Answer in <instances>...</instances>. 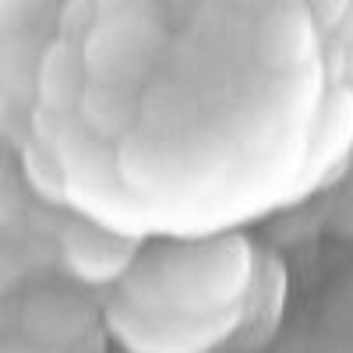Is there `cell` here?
<instances>
[{"label": "cell", "instance_id": "6da1fadb", "mask_svg": "<svg viewBox=\"0 0 353 353\" xmlns=\"http://www.w3.org/2000/svg\"><path fill=\"white\" fill-rule=\"evenodd\" d=\"M254 276V254L241 237L166 241L138 251L121 279V304L149 314L212 318L237 311Z\"/></svg>", "mask_w": 353, "mask_h": 353}, {"label": "cell", "instance_id": "7a4b0ae2", "mask_svg": "<svg viewBox=\"0 0 353 353\" xmlns=\"http://www.w3.org/2000/svg\"><path fill=\"white\" fill-rule=\"evenodd\" d=\"M81 64L92 81L134 88L163 50V28L141 8H106L81 36Z\"/></svg>", "mask_w": 353, "mask_h": 353}, {"label": "cell", "instance_id": "3957f363", "mask_svg": "<svg viewBox=\"0 0 353 353\" xmlns=\"http://www.w3.org/2000/svg\"><path fill=\"white\" fill-rule=\"evenodd\" d=\"M106 325L113 339L128 353H212L233 329L237 311L212 318H184V314H149L113 301L106 311Z\"/></svg>", "mask_w": 353, "mask_h": 353}, {"label": "cell", "instance_id": "277c9868", "mask_svg": "<svg viewBox=\"0 0 353 353\" xmlns=\"http://www.w3.org/2000/svg\"><path fill=\"white\" fill-rule=\"evenodd\" d=\"M99 325V307L71 286H43L28 293L18 307V329L50 350H78L92 339Z\"/></svg>", "mask_w": 353, "mask_h": 353}, {"label": "cell", "instance_id": "5b68a950", "mask_svg": "<svg viewBox=\"0 0 353 353\" xmlns=\"http://www.w3.org/2000/svg\"><path fill=\"white\" fill-rule=\"evenodd\" d=\"M57 258H61V269L81 286H106L121 283L131 272L138 244L88 219H68L57 233Z\"/></svg>", "mask_w": 353, "mask_h": 353}, {"label": "cell", "instance_id": "8992f818", "mask_svg": "<svg viewBox=\"0 0 353 353\" xmlns=\"http://www.w3.org/2000/svg\"><path fill=\"white\" fill-rule=\"evenodd\" d=\"M36 96L39 106L53 117L74 113L81 103V92L88 85V71L81 64L78 39H53L36 57Z\"/></svg>", "mask_w": 353, "mask_h": 353}, {"label": "cell", "instance_id": "52a82bcc", "mask_svg": "<svg viewBox=\"0 0 353 353\" xmlns=\"http://www.w3.org/2000/svg\"><path fill=\"white\" fill-rule=\"evenodd\" d=\"M74 113L81 117V124L96 138L117 141V138H124L134 128V121H138V96H134V88L106 85V81L88 78Z\"/></svg>", "mask_w": 353, "mask_h": 353}, {"label": "cell", "instance_id": "ba28073f", "mask_svg": "<svg viewBox=\"0 0 353 353\" xmlns=\"http://www.w3.org/2000/svg\"><path fill=\"white\" fill-rule=\"evenodd\" d=\"M36 159H43V152H36V149H28V152H25V173L39 181V173H36V166H32ZM43 194L53 198V201H61V198H64V191H61V173H43Z\"/></svg>", "mask_w": 353, "mask_h": 353}, {"label": "cell", "instance_id": "9c48e42d", "mask_svg": "<svg viewBox=\"0 0 353 353\" xmlns=\"http://www.w3.org/2000/svg\"><path fill=\"white\" fill-rule=\"evenodd\" d=\"M0 353H78V350H50V346H39L25 336H11L0 343Z\"/></svg>", "mask_w": 353, "mask_h": 353}, {"label": "cell", "instance_id": "30bf717a", "mask_svg": "<svg viewBox=\"0 0 353 353\" xmlns=\"http://www.w3.org/2000/svg\"><path fill=\"white\" fill-rule=\"evenodd\" d=\"M14 216V181L0 166V226H8Z\"/></svg>", "mask_w": 353, "mask_h": 353}, {"label": "cell", "instance_id": "8fae6325", "mask_svg": "<svg viewBox=\"0 0 353 353\" xmlns=\"http://www.w3.org/2000/svg\"><path fill=\"white\" fill-rule=\"evenodd\" d=\"M18 276H21L18 261H14L8 251H0V297H4V290H8V286L18 283Z\"/></svg>", "mask_w": 353, "mask_h": 353}, {"label": "cell", "instance_id": "7c38bea8", "mask_svg": "<svg viewBox=\"0 0 353 353\" xmlns=\"http://www.w3.org/2000/svg\"><path fill=\"white\" fill-rule=\"evenodd\" d=\"M8 92H11L8 88V71H4V57H0V110L8 106Z\"/></svg>", "mask_w": 353, "mask_h": 353}]
</instances>
